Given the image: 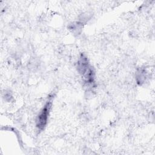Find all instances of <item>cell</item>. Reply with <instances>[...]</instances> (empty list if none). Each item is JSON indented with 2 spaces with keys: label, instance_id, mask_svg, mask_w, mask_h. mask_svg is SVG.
<instances>
[{
  "label": "cell",
  "instance_id": "obj_1",
  "mask_svg": "<svg viewBox=\"0 0 155 155\" xmlns=\"http://www.w3.org/2000/svg\"><path fill=\"white\" fill-rule=\"evenodd\" d=\"M50 107L51 102L49 101L45 104V105L41 111L40 114H39L37 119V127L39 128L42 129L46 125Z\"/></svg>",
  "mask_w": 155,
  "mask_h": 155
}]
</instances>
